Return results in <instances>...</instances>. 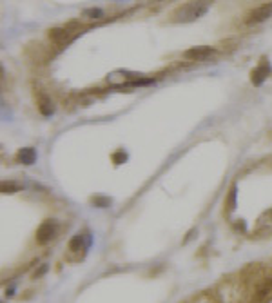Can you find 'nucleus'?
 <instances>
[{"mask_svg":"<svg viewBox=\"0 0 272 303\" xmlns=\"http://www.w3.org/2000/svg\"><path fill=\"white\" fill-rule=\"evenodd\" d=\"M214 0H187L181 6H178L171 13V22L174 24H190L196 22L207 13Z\"/></svg>","mask_w":272,"mask_h":303,"instance_id":"obj_1","label":"nucleus"},{"mask_svg":"<svg viewBox=\"0 0 272 303\" xmlns=\"http://www.w3.org/2000/svg\"><path fill=\"white\" fill-rule=\"evenodd\" d=\"M272 17V2H265V4L254 8L247 17H245V24L247 26H258V24L265 22Z\"/></svg>","mask_w":272,"mask_h":303,"instance_id":"obj_2","label":"nucleus"},{"mask_svg":"<svg viewBox=\"0 0 272 303\" xmlns=\"http://www.w3.org/2000/svg\"><path fill=\"white\" fill-rule=\"evenodd\" d=\"M270 73H272L270 62H268L267 56H261L258 66L250 71V82H252V86H261L263 82L270 77Z\"/></svg>","mask_w":272,"mask_h":303,"instance_id":"obj_3","label":"nucleus"},{"mask_svg":"<svg viewBox=\"0 0 272 303\" xmlns=\"http://www.w3.org/2000/svg\"><path fill=\"white\" fill-rule=\"evenodd\" d=\"M213 54H216V47H213V45H194L183 53V58L192 60V62H201V60L211 58Z\"/></svg>","mask_w":272,"mask_h":303,"instance_id":"obj_4","label":"nucleus"},{"mask_svg":"<svg viewBox=\"0 0 272 303\" xmlns=\"http://www.w3.org/2000/svg\"><path fill=\"white\" fill-rule=\"evenodd\" d=\"M56 229H58V225H56L54 220H45V222L38 227V231H36V241L40 245L49 244L54 238V234H56Z\"/></svg>","mask_w":272,"mask_h":303,"instance_id":"obj_5","label":"nucleus"},{"mask_svg":"<svg viewBox=\"0 0 272 303\" xmlns=\"http://www.w3.org/2000/svg\"><path fill=\"white\" fill-rule=\"evenodd\" d=\"M35 100H36V105H38V109H40V113L44 114V116H49V114H53L54 105H53V102H51L49 96L45 95V91H35Z\"/></svg>","mask_w":272,"mask_h":303,"instance_id":"obj_6","label":"nucleus"},{"mask_svg":"<svg viewBox=\"0 0 272 303\" xmlns=\"http://www.w3.org/2000/svg\"><path fill=\"white\" fill-rule=\"evenodd\" d=\"M272 299V278L265 280L261 285H258L256 294H254V301L256 303H267Z\"/></svg>","mask_w":272,"mask_h":303,"instance_id":"obj_7","label":"nucleus"},{"mask_svg":"<svg viewBox=\"0 0 272 303\" xmlns=\"http://www.w3.org/2000/svg\"><path fill=\"white\" fill-rule=\"evenodd\" d=\"M36 160V151L33 147H22V149H18L17 153V162L24 163V165H31L35 163Z\"/></svg>","mask_w":272,"mask_h":303,"instance_id":"obj_8","label":"nucleus"},{"mask_svg":"<svg viewBox=\"0 0 272 303\" xmlns=\"http://www.w3.org/2000/svg\"><path fill=\"white\" fill-rule=\"evenodd\" d=\"M82 247H86V236L84 234H77L71 241H69V251H71V253H77V251H80Z\"/></svg>","mask_w":272,"mask_h":303,"instance_id":"obj_9","label":"nucleus"},{"mask_svg":"<svg viewBox=\"0 0 272 303\" xmlns=\"http://www.w3.org/2000/svg\"><path fill=\"white\" fill-rule=\"evenodd\" d=\"M104 9H98V8H93V9H86L84 11V17L91 18V20H96V18H104Z\"/></svg>","mask_w":272,"mask_h":303,"instance_id":"obj_10","label":"nucleus"},{"mask_svg":"<svg viewBox=\"0 0 272 303\" xmlns=\"http://www.w3.org/2000/svg\"><path fill=\"white\" fill-rule=\"evenodd\" d=\"M20 189H22V186L17 184V181H9V180L2 181V191H4V193H15V191H20Z\"/></svg>","mask_w":272,"mask_h":303,"instance_id":"obj_11","label":"nucleus"},{"mask_svg":"<svg viewBox=\"0 0 272 303\" xmlns=\"http://www.w3.org/2000/svg\"><path fill=\"white\" fill-rule=\"evenodd\" d=\"M91 202H93L96 207H109V205H111V198H107V196H93Z\"/></svg>","mask_w":272,"mask_h":303,"instance_id":"obj_12","label":"nucleus"},{"mask_svg":"<svg viewBox=\"0 0 272 303\" xmlns=\"http://www.w3.org/2000/svg\"><path fill=\"white\" fill-rule=\"evenodd\" d=\"M265 216H272V209H270V211H267V213H265Z\"/></svg>","mask_w":272,"mask_h":303,"instance_id":"obj_13","label":"nucleus"}]
</instances>
